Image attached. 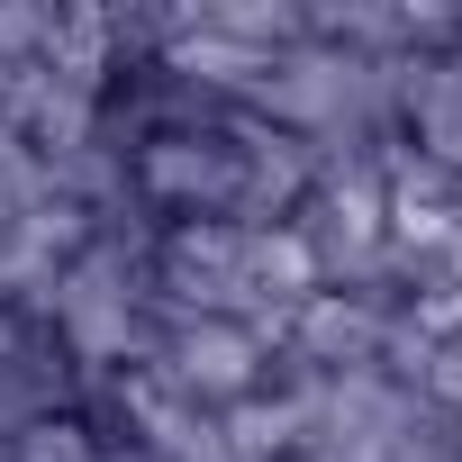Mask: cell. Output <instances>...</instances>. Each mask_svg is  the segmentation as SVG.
I'll return each mask as SVG.
<instances>
[{
  "mask_svg": "<svg viewBox=\"0 0 462 462\" xmlns=\"http://www.w3.org/2000/svg\"><path fill=\"white\" fill-rule=\"evenodd\" d=\"M91 426L82 417H37L28 426V444H19V462H91V444H82Z\"/></svg>",
  "mask_w": 462,
  "mask_h": 462,
  "instance_id": "1",
  "label": "cell"
}]
</instances>
